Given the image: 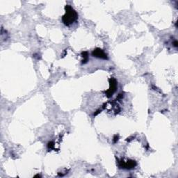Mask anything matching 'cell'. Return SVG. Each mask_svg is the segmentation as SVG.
<instances>
[{
    "label": "cell",
    "mask_w": 178,
    "mask_h": 178,
    "mask_svg": "<svg viewBox=\"0 0 178 178\" xmlns=\"http://www.w3.org/2000/svg\"><path fill=\"white\" fill-rule=\"evenodd\" d=\"M77 17L78 15L75 10H74V8L70 5H67L66 6V14L62 17L63 23L67 26L71 25L77 20Z\"/></svg>",
    "instance_id": "6da1fadb"
},
{
    "label": "cell",
    "mask_w": 178,
    "mask_h": 178,
    "mask_svg": "<svg viewBox=\"0 0 178 178\" xmlns=\"http://www.w3.org/2000/svg\"><path fill=\"white\" fill-rule=\"evenodd\" d=\"M120 163H122V165H119L121 168H134V166L136 165V163L135 161H133V160H129V161H120Z\"/></svg>",
    "instance_id": "7a4b0ae2"
},
{
    "label": "cell",
    "mask_w": 178,
    "mask_h": 178,
    "mask_svg": "<svg viewBox=\"0 0 178 178\" xmlns=\"http://www.w3.org/2000/svg\"><path fill=\"white\" fill-rule=\"evenodd\" d=\"M93 56H96V57L98 58H101V59H107V54H106L105 52H104L102 50H101V49H98V48L96 49V50L93 52Z\"/></svg>",
    "instance_id": "3957f363"
},
{
    "label": "cell",
    "mask_w": 178,
    "mask_h": 178,
    "mask_svg": "<svg viewBox=\"0 0 178 178\" xmlns=\"http://www.w3.org/2000/svg\"><path fill=\"white\" fill-rule=\"evenodd\" d=\"M111 87L108 91H107V96L110 97L112 96V94L116 91V88H117V82L114 79H112V83L110 84Z\"/></svg>",
    "instance_id": "277c9868"
},
{
    "label": "cell",
    "mask_w": 178,
    "mask_h": 178,
    "mask_svg": "<svg viewBox=\"0 0 178 178\" xmlns=\"http://www.w3.org/2000/svg\"><path fill=\"white\" fill-rule=\"evenodd\" d=\"M48 148L50 149H52L54 148V143L52 142H50L48 143Z\"/></svg>",
    "instance_id": "5b68a950"
},
{
    "label": "cell",
    "mask_w": 178,
    "mask_h": 178,
    "mask_svg": "<svg viewBox=\"0 0 178 178\" xmlns=\"http://www.w3.org/2000/svg\"><path fill=\"white\" fill-rule=\"evenodd\" d=\"M174 46H175V47H177V41H175V43H174Z\"/></svg>",
    "instance_id": "8992f818"
}]
</instances>
